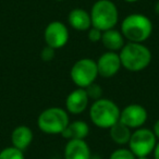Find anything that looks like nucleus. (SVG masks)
<instances>
[{"label":"nucleus","instance_id":"obj_1","mask_svg":"<svg viewBox=\"0 0 159 159\" xmlns=\"http://www.w3.org/2000/svg\"><path fill=\"white\" fill-rule=\"evenodd\" d=\"M121 64L130 72H139L152 62V51L143 43L129 42L119 51Z\"/></svg>","mask_w":159,"mask_h":159},{"label":"nucleus","instance_id":"obj_2","mask_svg":"<svg viewBox=\"0 0 159 159\" xmlns=\"http://www.w3.org/2000/svg\"><path fill=\"white\" fill-rule=\"evenodd\" d=\"M120 31L129 42L144 43L152 35V23L144 14L132 13L123 19Z\"/></svg>","mask_w":159,"mask_h":159},{"label":"nucleus","instance_id":"obj_3","mask_svg":"<svg viewBox=\"0 0 159 159\" xmlns=\"http://www.w3.org/2000/svg\"><path fill=\"white\" fill-rule=\"evenodd\" d=\"M120 108L115 102L107 98L95 100L89 107V118L94 125L100 129H110L120 120Z\"/></svg>","mask_w":159,"mask_h":159},{"label":"nucleus","instance_id":"obj_4","mask_svg":"<svg viewBox=\"0 0 159 159\" xmlns=\"http://www.w3.org/2000/svg\"><path fill=\"white\" fill-rule=\"evenodd\" d=\"M92 26L100 30L115 29L119 20V11L117 6L111 0H97L94 2L91 9Z\"/></svg>","mask_w":159,"mask_h":159},{"label":"nucleus","instance_id":"obj_5","mask_svg":"<svg viewBox=\"0 0 159 159\" xmlns=\"http://www.w3.org/2000/svg\"><path fill=\"white\" fill-rule=\"evenodd\" d=\"M70 123V118L66 110L60 107H50L40 112L37 119L38 129L45 134L58 135L63 132Z\"/></svg>","mask_w":159,"mask_h":159},{"label":"nucleus","instance_id":"obj_6","mask_svg":"<svg viewBox=\"0 0 159 159\" xmlns=\"http://www.w3.org/2000/svg\"><path fill=\"white\" fill-rule=\"evenodd\" d=\"M72 82L80 89H86L97 80L98 69L95 60L82 58L74 62L70 71Z\"/></svg>","mask_w":159,"mask_h":159},{"label":"nucleus","instance_id":"obj_7","mask_svg":"<svg viewBox=\"0 0 159 159\" xmlns=\"http://www.w3.org/2000/svg\"><path fill=\"white\" fill-rule=\"evenodd\" d=\"M157 137L150 129L139 128L132 132L129 141V149L135 157H148L152 154L157 144Z\"/></svg>","mask_w":159,"mask_h":159},{"label":"nucleus","instance_id":"obj_8","mask_svg":"<svg viewBox=\"0 0 159 159\" xmlns=\"http://www.w3.org/2000/svg\"><path fill=\"white\" fill-rule=\"evenodd\" d=\"M44 39L47 46L53 49H60L69 42V30L64 23L52 21L46 26L44 32Z\"/></svg>","mask_w":159,"mask_h":159},{"label":"nucleus","instance_id":"obj_9","mask_svg":"<svg viewBox=\"0 0 159 159\" xmlns=\"http://www.w3.org/2000/svg\"><path fill=\"white\" fill-rule=\"evenodd\" d=\"M148 118L147 110L139 104H130L125 106L120 112V120L121 123L128 128L139 129L143 128Z\"/></svg>","mask_w":159,"mask_h":159},{"label":"nucleus","instance_id":"obj_10","mask_svg":"<svg viewBox=\"0 0 159 159\" xmlns=\"http://www.w3.org/2000/svg\"><path fill=\"white\" fill-rule=\"evenodd\" d=\"M98 69V75L102 77H112L117 74L122 68L119 52L115 51H106L96 61Z\"/></svg>","mask_w":159,"mask_h":159},{"label":"nucleus","instance_id":"obj_11","mask_svg":"<svg viewBox=\"0 0 159 159\" xmlns=\"http://www.w3.org/2000/svg\"><path fill=\"white\" fill-rule=\"evenodd\" d=\"M89 98L85 89H76L72 91L66 99V108L68 113L80 115L83 113L89 107Z\"/></svg>","mask_w":159,"mask_h":159},{"label":"nucleus","instance_id":"obj_12","mask_svg":"<svg viewBox=\"0 0 159 159\" xmlns=\"http://www.w3.org/2000/svg\"><path fill=\"white\" fill-rule=\"evenodd\" d=\"M64 159H91L92 152L85 139H70L64 146Z\"/></svg>","mask_w":159,"mask_h":159},{"label":"nucleus","instance_id":"obj_13","mask_svg":"<svg viewBox=\"0 0 159 159\" xmlns=\"http://www.w3.org/2000/svg\"><path fill=\"white\" fill-rule=\"evenodd\" d=\"M68 22L73 30L79 32L89 31L92 27L91 14L82 8H75L71 10L68 16Z\"/></svg>","mask_w":159,"mask_h":159},{"label":"nucleus","instance_id":"obj_14","mask_svg":"<svg viewBox=\"0 0 159 159\" xmlns=\"http://www.w3.org/2000/svg\"><path fill=\"white\" fill-rule=\"evenodd\" d=\"M34 139L33 131L27 125H19L12 131L11 133V142L12 146L18 149L26 150L31 146Z\"/></svg>","mask_w":159,"mask_h":159},{"label":"nucleus","instance_id":"obj_15","mask_svg":"<svg viewBox=\"0 0 159 159\" xmlns=\"http://www.w3.org/2000/svg\"><path fill=\"white\" fill-rule=\"evenodd\" d=\"M89 134V126L83 120H75L70 122L63 132L61 133V136L63 139H85Z\"/></svg>","mask_w":159,"mask_h":159},{"label":"nucleus","instance_id":"obj_16","mask_svg":"<svg viewBox=\"0 0 159 159\" xmlns=\"http://www.w3.org/2000/svg\"><path fill=\"white\" fill-rule=\"evenodd\" d=\"M124 36L122 35L121 31H118L116 29H110L107 31L102 32V44L108 51H120L123 46L125 45L124 43Z\"/></svg>","mask_w":159,"mask_h":159},{"label":"nucleus","instance_id":"obj_17","mask_svg":"<svg viewBox=\"0 0 159 159\" xmlns=\"http://www.w3.org/2000/svg\"><path fill=\"white\" fill-rule=\"evenodd\" d=\"M110 137L116 144L118 145H125V144H129V141L131 139V135H132V132H131V129L128 128L126 125H124L121 122H117L115 125H112L110 129Z\"/></svg>","mask_w":159,"mask_h":159},{"label":"nucleus","instance_id":"obj_18","mask_svg":"<svg viewBox=\"0 0 159 159\" xmlns=\"http://www.w3.org/2000/svg\"><path fill=\"white\" fill-rule=\"evenodd\" d=\"M0 159H25L24 152L13 146L6 147L0 152Z\"/></svg>","mask_w":159,"mask_h":159},{"label":"nucleus","instance_id":"obj_19","mask_svg":"<svg viewBox=\"0 0 159 159\" xmlns=\"http://www.w3.org/2000/svg\"><path fill=\"white\" fill-rule=\"evenodd\" d=\"M85 91H86L87 96H89V99H93L94 102L102 98V89L97 83L94 82L93 84L89 85V86L85 89Z\"/></svg>","mask_w":159,"mask_h":159},{"label":"nucleus","instance_id":"obj_20","mask_svg":"<svg viewBox=\"0 0 159 159\" xmlns=\"http://www.w3.org/2000/svg\"><path fill=\"white\" fill-rule=\"evenodd\" d=\"M109 159H136V157L129 148H118L111 152Z\"/></svg>","mask_w":159,"mask_h":159},{"label":"nucleus","instance_id":"obj_21","mask_svg":"<svg viewBox=\"0 0 159 159\" xmlns=\"http://www.w3.org/2000/svg\"><path fill=\"white\" fill-rule=\"evenodd\" d=\"M55 51L56 49L46 45V47H44L40 51V58L44 62H50L55 58Z\"/></svg>","mask_w":159,"mask_h":159},{"label":"nucleus","instance_id":"obj_22","mask_svg":"<svg viewBox=\"0 0 159 159\" xmlns=\"http://www.w3.org/2000/svg\"><path fill=\"white\" fill-rule=\"evenodd\" d=\"M87 32H89V33H87V38H89V42L98 43V42H100V40H102V31H100V30L92 26Z\"/></svg>","mask_w":159,"mask_h":159},{"label":"nucleus","instance_id":"obj_23","mask_svg":"<svg viewBox=\"0 0 159 159\" xmlns=\"http://www.w3.org/2000/svg\"><path fill=\"white\" fill-rule=\"evenodd\" d=\"M152 132H154L155 136L157 137V139H159V120H157L154 123V126H152Z\"/></svg>","mask_w":159,"mask_h":159},{"label":"nucleus","instance_id":"obj_24","mask_svg":"<svg viewBox=\"0 0 159 159\" xmlns=\"http://www.w3.org/2000/svg\"><path fill=\"white\" fill-rule=\"evenodd\" d=\"M152 155H154V159H159V141L157 142L156 147H155L154 152H152Z\"/></svg>","mask_w":159,"mask_h":159},{"label":"nucleus","instance_id":"obj_25","mask_svg":"<svg viewBox=\"0 0 159 159\" xmlns=\"http://www.w3.org/2000/svg\"><path fill=\"white\" fill-rule=\"evenodd\" d=\"M155 12H156V14L159 16V1L155 5Z\"/></svg>","mask_w":159,"mask_h":159},{"label":"nucleus","instance_id":"obj_26","mask_svg":"<svg viewBox=\"0 0 159 159\" xmlns=\"http://www.w3.org/2000/svg\"><path fill=\"white\" fill-rule=\"evenodd\" d=\"M91 159H102V156H99V155H92Z\"/></svg>","mask_w":159,"mask_h":159},{"label":"nucleus","instance_id":"obj_27","mask_svg":"<svg viewBox=\"0 0 159 159\" xmlns=\"http://www.w3.org/2000/svg\"><path fill=\"white\" fill-rule=\"evenodd\" d=\"M125 2H128V3H134V2H137L139 0H124Z\"/></svg>","mask_w":159,"mask_h":159},{"label":"nucleus","instance_id":"obj_28","mask_svg":"<svg viewBox=\"0 0 159 159\" xmlns=\"http://www.w3.org/2000/svg\"><path fill=\"white\" fill-rule=\"evenodd\" d=\"M136 159H149L148 157H136Z\"/></svg>","mask_w":159,"mask_h":159},{"label":"nucleus","instance_id":"obj_29","mask_svg":"<svg viewBox=\"0 0 159 159\" xmlns=\"http://www.w3.org/2000/svg\"><path fill=\"white\" fill-rule=\"evenodd\" d=\"M57 1H64V0H57Z\"/></svg>","mask_w":159,"mask_h":159}]
</instances>
